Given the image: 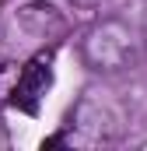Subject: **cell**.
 <instances>
[{"mask_svg":"<svg viewBox=\"0 0 147 151\" xmlns=\"http://www.w3.org/2000/svg\"><path fill=\"white\" fill-rule=\"evenodd\" d=\"M18 81H21V63H14V60H4V63H0V109L14 106Z\"/></svg>","mask_w":147,"mask_h":151,"instance_id":"obj_5","label":"cell"},{"mask_svg":"<svg viewBox=\"0 0 147 151\" xmlns=\"http://www.w3.org/2000/svg\"><path fill=\"white\" fill-rule=\"evenodd\" d=\"M14 25H18V32H25V35L35 39V42L56 39V35H63V28H67L63 14H60L53 4H46V0H32V4H25V7H18Z\"/></svg>","mask_w":147,"mask_h":151,"instance_id":"obj_4","label":"cell"},{"mask_svg":"<svg viewBox=\"0 0 147 151\" xmlns=\"http://www.w3.org/2000/svg\"><path fill=\"white\" fill-rule=\"evenodd\" d=\"M0 4H4V0H0Z\"/></svg>","mask_w":147,"mask_h":151,"instance_id":"obj_7","label":"cell"},{"mask_svg":"<svg viewBox=\"0 0 147 151\" xmlns=\"http://www.w3.org/2000/svg\"><path fill=\"white\" fill-rule=\"evenodd\" d=\"M140 42L144 39L123 18H102L81 35V60L95 74H123L137 67Z\"/></svg>","mask_w":147,"mask_h":151,"instance_id":"obj_1","label":"cell"},{"mask_svg":"<svg viewBox=\"0 0 147 151\" xmlns=\"http://www.w3.org/2000/svg\"><path fill=\"white\" fill-rule=\"evenodd\" d=\"M70 127L77 134H84L88 141H116L123 134V113L95 95H84L70 113Z\"/></svg>","mask_w":147,"mask_h":151,"instance_id":"obj_2","label":"cell"},{"mask_svg":"<svg viewBox=\"0 0 147 151\" xmlns=\"http://www.w3.org/2000/svg\"><path fill=\"white\" fill-rule=\"evenodd\" d=\"M140 39H144V46H147V4H144V18H140Z\"/></svg>","mask_w":147,"mask_h":151,"instance_id":"obj_6","label":"cell"},{"mask_svg":"<svg viewBox=\"0 0 147 151\" xmlns=\"http://www.w3.org/2000/svg\"><path fill=\"white\" fill-rule=\"evenodd\" d=\"M53 88V49L49 53H35L25 67H21V81L14 91V106L25 113H39L42 95Z\"/></svg>","mask_w":147,"mask_h":151,"instance_id":"obj_3","label":"cell"}]
</instances>
